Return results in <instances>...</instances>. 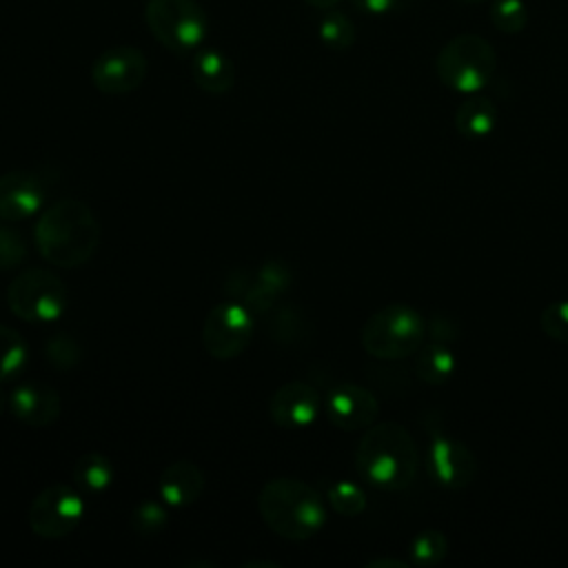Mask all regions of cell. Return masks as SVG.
<instances>
[{
    "mask_svg": "<svg viewBox=\"0 0 568 568\" xmlns=\"http://www.w3.org/2000/svg\"><path fill=\"white\" fill-rule=\"evenodd\" d=\"M40 255L60 268L87 264L100 244V222L78 197H62L47 206L33 231Z\"/></svg>",
    "mask_w": 568,
    "mask_h": 568,
    "instance_id": "obj_1",
    "label": "cell"
},
{
    "mask_svg": "<svg viewBox=\"0 0 568 568\" xmlns=\"http://www.w3.org/2000/svg\"><path fill=\"white\" fill-rule=\"evenodd\" d=\"M419 466L410 433L397 422L371 424L355 448L357 475L379 490H404Z\"/></svg>",
    "mask_w": 568,
    "mask_h": 568,
    "instance_id": "obj_2",
    "label": "cell"
},
{
    "mask_svg": "<svg viewBox=\"0 0 568 568\" xmlns=\"http://www.w3.org/2000/svg\"><path fill=\"white\" fill-rule=\"evenodd\" d=\"M257 510L268 530L288 541L315 537L328 517L324 497L295 477L268 479L257 495Z\"/></svg>",
    "mask_w": 568,
    "mask_h": 568,
    "instance_id": "obj_3",
    "label": "cell"
},
{
    "mask_svg": "<svg viewBox=\"0 0 568 568\" xmlns=\"http://www.w3.org/2000/svg\"><path fill=\"white\" fill-rule=\"evenodd\" d=\"M426 337V320L408 304L393 302L375 311L362 326V346L377 359L415 355Z\"/></svg>",
    "mask_w": 568,
    "mask_h": 568,
    "instance_id": "obj_4",
    "label": "cell"
},
{
    "mask_svg": "<svg viewBox=\"0 0 568 568\" xmlns=\"http://www.w3.org/2000/svg\"><path fill=\"white\" fill-rule=\"evenodd\" d=\"M497 53L493 44L477 33L450 38L437 53L435 71L444 87L457 93H479L495 75Z\"/></svg>",
    "mask_w": 568,
    "mask_h": 568,
    "instance_id": "obj_5",
    "label": "cell"
},
{
    "mask_svg": "<svg viewBox=\"0 0 568 568\" xmlns=\"http://www.w3.org/2000/svg\"><path fill=\"white\" fill-rule=\"evenodd\" d=\"M144 22L164 49L180 55L197 51L209 36V16L197 0H146Z\"/></svg>",
    "mask_w": 568,
    "mask_h": 568,
    "instance_id": "obj_6",
    "label": "cell"
},
{
    "mask_svg": "<svg viewBox=\"0 0 568 568\" xmlns=\"http://www.w3.org/2000/svg\"><path fill=\"white\" fill-rule=\"evenodd\" d=\"M67 288L62 280L40 266L20 271L7 288L9 311L31 324L55 322L67 311Z\"/></svg>",
    "mask_w": 568,
    "mask_h": 568,
    "instance_id": "obj_7",
    "label": "cell"
},
{
    "mask_svg": "<svg viewBox=\"0 0 568 568\" xmlns=\"http://www.w3.org/2000/svg\"><path fill=\"white\" fill-rule=\"evenodd\" d=\"M255 333V313L240 300L217 302L204 317L202 344L215 359H233L242 355Z\"/></svg>",
    "mask_w": 568,
    "mask_h": 568,
    "instance_id": "obj_8",
    "label": "cell"
},
{
    "mask_svg": "<svg viewBox=\"0 0 568 568\" xmlns=\"http://www.w3.org/2000/svg\"><path fill=\"white\" fill-rule=\"evenodd\" d=\"M84 499L67 484H51L42 488L29 504V526L38 537L60 539L73 532L82 521Z\"/></svg>",
    "mask_w": 568,
    "mask_h": 568,
    "instance_id": "obj_9",
    "label": "cell"
},
{
    "mask_svg": "<svg viewBox=\"0 0 568 568\" xmlns=\"http://www.w3.org/2000/svg\"><path fill=\"white\" fill-rule=\"evenodd\" d=\"M146 73V55L138 47L118 44L93 60L91 84L104 95H126L142 87Z\"/></svg>",
    "mask_w": 568,
    "mask_h": 568,
    "instance_id": "obj_10",
    "label": "cell"
},
{
    "mask_svg": "<svg viewBox=\"0 0 568 568\" xmlns=\"http://www.w3.org/2000/svg\"><path fill=\"white\" fill-rule=\"evenodd\" d=\"M477 468L479 464L473 450L446 433L433 435L430 444L426 446V470L442 488H466L475 479Z\"/></svg>",
    "mask_w": 568,
    "mask_h": 568,
    "instance_id": "obj_11",
    "label": "cell"
},
{
    "mask_svg": "<svg viewBox=\"0 0 568 568\" xmlns=\"http://www.w3.org/2000/svg\"><path fill=\"white\" fill-rule=\"evenodd\" d=\"M324 410L333 426L342 430H362L375 422L377 399L368 388L344 382L326 393Z\"/></svg>",
    "mask_w": 568,
    "mask_h": 568,
    "instance_id": "obj_12",
    "label": "cell"
},
{
    "mask_svg": "<svg viewBox=\"0 0 568 568\" xmlns=\"http://www.w3.org/2000/svg\"><path fill=\"white\" fill-rule=\"evenodd\" d=\"M47 186L33 171H7L0 175V220L20 222L42 211Z\"/></svg>",
    "mask_w": 568,
    "mask_h": 568,
    "instance_id": "obj_13",
    "label": "cell"
},
{
    "mask_svg": "<svg viewBox=\"0 0 568 568\" xmlns=\"http://www.w3.org/2000/svg\"><path fill=\"white\" fill-rule=\"evenodd\" d=\"M322 402L317 390L306 382H286L268 399L271 422L286 430L308 428L320 415Z\"/></svg>",
    "mask_w": 568,
    "mask_h": 568,
    "instance_id": "obj_14",
    "label": "cell"
},
{
    "mask_svg": "<svg viewBox=\"0 0 568 568\" xmlns=\"http://www.w3.org/2000/svg\"><path fill=\"white\" fill-rule=\"evenodd\" d=\"M62 410L58 390L42 382H27L9 393V413L33 428L51 426Z\"/></svg>",
    "mask_w": 568,
    "mask_h": 568,
    "instance_id": "obj_15",
    "label": "cell"
},
{
    "mask_svg": "<svg viewBox=\"0 0 568 568\" xmlns=\"http://www.w3.org/2000/svg\"><path fill=\"white\" fill-rule=\"evenodd\" d=\"M237 293L242 297L240 302L246 304L253 313H264L273 306L275 297L286 291L291 273L280 262H268L257 271L237 273Z\"/></svg>",
    "mask_w": 568,
    "mask_h": 568,
    "instance_id": "obj_16",
    "label": "cell"
},
{
    "mask_svg": "<svg viewBox=\"0 0 568 568\" xmlns=\"http://www.w3.org/2000/svg\"><path fill=\"white\" fill-rule=\"evenodd\" d=\"M206 479L195 462L178 459L169 464L158 477V495L171 508H186L204 493Z\"/></svg>",
    "mask_w": 568,
    "mask_h": 568,
    "instance_id": "obj_17",
    "label": "cell"
},
{
    "mask_svg": "<svg viewBox=\"0 0 568 568\" xmlns=\"http://www.w3.org/2000/svg\"><path fill=\"white\" fill-rule=\"evenodd\" d=\"M235 64L233 60L213 47H200L191 55V78L193 82L211 95L229 93L235 84Z\"/></svg>",
    "mask_w": 568,
    "mask_h": 568,
    "instance_id": "obj_18",
    "label": "cell"
},
{
    "mask_svg": "<svg viewBox=\"0 0 568 568\" xmlns=\"http://www.w3.org/2000/svg\"><path fill=\"white\" fill-rule=\"evenodd\" d=\"M497 126V104L479 93H470L455 111V129L466 138H486Z\"/></svg>",
    "mask_w": 568,
    "mask_h": 568,
    "instance_id": "obj_19",
    "label": "cell"
},
{
    "mask_svg": "<svg viewBox=\"0 0 568 568\" xmlns=\"http://www.w3.org/2000/svg\"><path fill=\"white\" fill-rule=\"evenodd\" d=\"M457 371V357L442 342L422 344L415 353V375L428 386L446 384Z\"/></svg>",
    "mask_w": 568,
    "mask_h": 568,
    "instance_id": "obj_20",
    "label": "cell"
},
{
    "mask_svg": "<svg viewBox=\"0 0 568 568\" xmlns=\"http://www.w3.org/2000/svg\"><path fill=\"white\" fill-rule=\"evenodd\" d=\"M71 475H73V481L87 493H102L113 484L115 468L106 455L84 453L75 459Z\"/></svg>",
    "mask_w": 568,
    "mask_h": 568,
    "instance_id": "obj_21",
    "label": "cell"
},
{
    "mask_svg": "<svg viewBox=\"0 0 568 568\" xmlns=\"http://www.w3.org/2000/svg\"><path fill=\"white\" fill-rule=\"evenodd\" d=\"M29 364V346L22 335L0 324V384L16 379Z\"/></svg>",
    "mask_w": 568,
    "mask_h": 568,
    "instance_id": "obj_22",
    "label": "cell"
},
{
    "mask_svg": "<svg viewBox=\"0 0 568 568\" xmlns=\"http://www.w3.org/2000/svg\"><path fill=\"white\" fill-rule=\"evenodd\" d=\"M317 36L326 49L346 51L355 44L357 31H355V24L351 22V18L333 7V9H324V13L317 22Z\"/></svg>",
    "mask_w": 568,
    "mask_h": 568,
    "instance_id": "obj_23",
    "label": "cell"
},
{
    "mask_svg": "<svg viewBox=\"0 0 568 568\" xmlns=\"http://www.w3.org/2000/svg\"><path fill=\"white\" fill-rule=\"evenodd\" d=\"M326 499L331 504V508L344 517H357L364 513L366 508V495L364 490L353 484V481H346V479H339V481H333L328 486V493H326Z\"/></svg>",
    "mask_w": 568,
    "mask_h": 568,
    "instance_id": "obj_24",
    "label": "cell"
},
{
    "mask_svg": "<svg viewBox=\"0 0 568 568\" xmlns=\"http://www.w3.org/2000/svg\"><path fill=\"white\" fill-rule=\"evenodd\" d=\"M446 550H448V539L444 532L435 528L417 532L410 541V557H413V564L417 566L439 564L446 557Z\"/></svg>",
    "mask_w": 568,
    "mask_h": 568,
    "instance_id": "obj_25",
    "label": "cell"
},
{
    "mask_svg": "<svg viewBox=\"0 0 568 568\" xmlns=\"http://www.w3.org/2000/svg\"><path fill=\"white\" fill-rule=\"evenodd\" d=\"M44 355L51 366L60 371H71L82 359V346L73 335L55 333L44 342Z\"/></svg>",
    "mask_w": 568,
    "mask_h": 568,
    "instance_id": "obj_26",
    "label": "cell"
},
{
    "mask_svg": "<svg viewBox=\"0 0 568 568\" xmlns=\"http://www.w3.org/2000/svg\"><path fill=\"white\" fill-rule=\"evenodd\" d=\"M490 22L501 33H519L528 22L524 0H495L490 7Z\"/></svg>",
    "mask_w": 568,
    "mask_h": 568,
    "instance_id": "obj_27",
    "label": "cell"
},
{
    "mask_svg": "<svg viewBox=\"0 0 568 568\" xmlns=\"http://www.w3.org/2000/svg\"><path fill=\"white\" fill-rule=\"evenodd\" d=\"M166 521H169L166 508L155 499H142L131 513V526L142 537L158 535L166 526Z\"/></svg>",
    "mask_w": 568,
    "mask_h": 568,
    "instance_id": "obj_28",
    "label": "cell"
},
{
    "mask_svg": "<svg viewBox=\"0 0 568 568\" xmlns=\"http://www.w3.org/2000/svg\"><path fill=\"white\" fill-rule=\"evenodd\" d=\"M27 253L24 237L16 229L0 224V271L18 268L27 260Z\"/></svg>",
    "mask_w": 568,
    "mask_h": 568,
    "instance_id": "obj_29",
    "label": "cell"
},
{
    "mask_svg": "<svg viewBox=\"0 0 568 568\" xmlns=\"http://www.w3.org/2000/svg\"><path fill=\"white\" fill-rule=\"evenodd\" d=\"M541 331L546 337L568 344V300L550 302L539 317Z\"/></svg>",
    "mask_w": 568,
    "mask_h": 568,
    "instance_id": "obj_30",
    "label": "cell"
},
{
    "mask_svg": "<svg viewBox=\"0 0 568 568\" xmlns=\"http://www.w3.org/2000/svg\"><path fill=\"white\" fill-rule=\"evenodd\" d=\"M426 333L430 335V342H442V344H450L453 339H457L459 335V326L455 320L435 313L428 322H426Z\"/></svg>",
    "mask_w": 568,
    "mask_h": 568,
    "instance_id": "obj_31",
    "label": "cell"
},
{
    "mask_svg": "<svg viewBox=\"0 0 568 568\" xmlns=\"http://www.w3.org/2000/svg\"><path fill=\"white\" fill-rule=\"evenodd\" d=\"M357 11L371 13V16H388L406 11L413 0H348Z\"/></svg>",
    "mask_w": 568,
    "mask_h": 568,
    "instance_id": "obj_32",
    "label": "cell"
},
{
    "mask_svg": "<svg viewBox=\"0 0 568 568\" xmlns=\"http://www.w3.org/2000/svg\"><path fill=\"white\" fill-rule=\"evenodd\" d=\"M366 566H371V568H377V566H397V568H408V561H402V559H373V561H368Z\"/></svg>",
    "mask_w": 568,
    "mask_h": 568,
    "instance_id": "obj_33",
    "label": "cell"
},
{
    "mask_svg": "<svg viewBox=\"0 0 568 568\" xmlns=\"http://www.w3.org/2000/svg\"><path fill=\"white\" fill-rule=\"evenodd\" d=\"M306 4H311V7H315V9H333V7H337L339 4V0H304Z\"/></svg>",
    "mask_w": 568,
    "mask_h": 568,
    "instance_id": "obj_34",
    "label": "cell"
},
{
    "mask_svg": "<svg viewBox=\"0 0 568 568\" xmlns=\"http://www.w3.org/2000/svg\"><path fill=\"white\" fill-rule=\"evenodd\" d=\"M9 408V393L2 390V384H0V415Z\"/></svg>",
    "mask_w": 568,
    "mask_h": 568,
    "instance_id": "obj_35",
    "label": "cell"
},
{
    "mask_svg": "<svg viewBox=\"0 0 568 568\" xmlns=\"http://www.w3.org/2000/svg\"><path fill=\"white\" fill-rule=\"evenodd\" d=\"M459 2H466V4H473V2H481V0H459Z\"/></svg>",
    "mask_w": 568,
    "mask_h": 568,
    "instance_id": "obj_36",
    "label": "cell"
}]
</instances>
